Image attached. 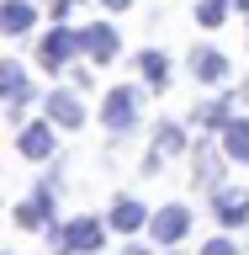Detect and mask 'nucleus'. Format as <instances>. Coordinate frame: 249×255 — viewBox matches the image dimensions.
Instances as JSON below:
<instances>
[{
    "label": "nucleus",
    "mask_w": 249,
    "mask_h": 255,
    "mask_svg": "<svg viewBox=\"0 0 249 255\" xmlns=\"http://www.w3.org/2000/svg\"><path fill=\"white\" fill-rule=\"evenodd\" d=\"M143 91H149V85H111V91H106V101H101V128H106L111 138H122V133L138 128Z\"/></svg>",
    "instance_id": "1"
},
{
    "label": "nucleus",
    "mask_w": 249,
    "mask_h": 255,
    "mask_svg": "<svg viewBox=\"0 0 249 255\" xmlns=\"http://www.w3.org/2000/svg\"><path fill=\"white\" fill-rule=\"evenodd\" d=\"M85 53V32H75V27H48L43 32V43H37V59H43V69H69V64Z\"/></svg>",
    "instance_id": "2"
},
{
    "label": "nucleus",
    "mask_w": 249,
    "mask_h": 255,
    "mask_svg": "<svg viewBox=\"0 0 249 255\" xmlns=\"http://www.w3.org/2000/svg\"><path fill=\"white\" fill-rule=\"evenodd\" d=\"M106 229H111V223L90 218V213L69 218V223H64V255H101V245H106Z\"/></svg>",
    "instance_id": "3"
},
{
    "label": "nucleus",
    "mask_w": 249,
    "mask_h": 255,
    "mask_svg": "<svg viewBox=\"0 0 249 255\" xmlns=\"http://www.w3.org/2000/svg\"><path fill=\"white\" fill-rule=\"evenodd\" d=\"M175 154H186V128L165 117V123L154 128V149L143 154V175H159V170H165V159H175Z\"/></svg>",
    "instance_id": "4"
},
{
    "label": "nucleus",
    "mask_w": 249,
    "mask_h": 255,
    "mask_svg": "<svg viewBox=\"0 0 249 255\" xmlns=\"http://www.w3.org/2000/svg\"><path fill=\"white\" fill-rule=\"evenodd\" d=\"M16 149L27 159H53V149H59V123L53 117H37V123H21V133H16Z\"/></svg>",
    "instance_id": "5"
},
{
    "label": "nucleus",
    "mask_w": 249,
    "mask_h": 255,
    "mask_svg": "<svg viewBox=\"0 0 249 255\" xmlns=\"http://www.w3.org/2000/svg\"><path fill=\"white\" fill-rule=\"evenodd\" d=\"M223 159H228V149H212V138L196 143V149H191V181L202 191H218L223 186Z\"/></svg>",
    "instance_id": "6"
},
{
    "label": "nucleus",
    "mask_w": 249,
    "mask_h": 255,
    "mask_svg": "<svg viewBox=\"0 0 249 255\" xmlns=\"http://www.w3.org/2000/svg\"><path fill=\"white\" fill-rule=\"evenodd\" d=\"M149 234H154L159 245H180V239L191 234V207H186V202H170V207H159L154 218H149Z\"/></svg>",
    "instance_id": "7"
},
{
    "label": "nucleus",
    "mask_w": 249,
    "mask_h": 255,
    "mask_svg": "<svg viewBox=\"0 0 249 255\" xmlns=\"http://www.w3.org/2000/svg\"><path fill=\"white\" fill-rule=\"evenodd\" d=\"M212 218L223 229H244L249 223V191L244 186H218L212 191Z\"/></svg>",
    "instance_id": "8"
},
{
    "label": "nucleus",
    "mask_w": 249,
    "mask_h": 255,
    "mask_svg": "<svg viewBox=\"0 0 249 255\" xmlns=\"http://www.w3.org/2000/svg\"><path fill=\"white\" fill-rule=\"evenodd\" d=\"M0 91H5V101H11V123L21 128V117H27V107H32V85H27V75H21L16 59L0 64Z\"/></svg>",
    "instance_id": "9"
},
{
    "label": "nucleus",
    "mask_w": 249,
    "mask_h": 255,
    "mask_svg": "<svg viewBox=\"0 0 249 255\" xmlns=\"http://www.w3.org/2000/svg\"><path fill=\"white\" fill-rule=\"evenodd\" d=\"M43 112L59 128H85V101H80V91H48L43 96Z\"/></svg>",
    "instance_id": "10"
},
{
    "label": "nucleus",
    "mask_w": 249,
    "mask_h": 255,
    "mask_svg": "<svg viewBox=\"0 0 249 255\" xmlns=\"http://www.w3.org/2000/svg\"><path fill=\"white\" fill-rule=\"evenodd\" d=\"M37 27V5L32 0H0V32L5 37H27Z\"/></svg>",
    "instance_id": "11"
},
{
    "label": "nucleus",
    "mask_w": 249,
    "mask_h": 255,
    "mask_svg": "<svg viewBox=\"0 0 249 255\" xmlns=\"http://www.w3.org/2000/svg\"><path fill=\"white\" fill-rule=\"evenodd\" d=\"M149 218H154V213H149V207L138 202V197H117V202H111V229H117V234H138V229H149Z\"/></svg>",
    "instance_id": "12"
},
{
    "label": "nucleus",
    "mask_w": 249,
    "mask_h": 255,
    "mask_svg": "<svg viewBox=\"0 0 249 255\" xmlns=\"http://www.w3.org/2000/svg\"><path fill=\"white\" fill-rule=\"evenodd\" d=\"M117 48H122V37H117L111 21H90V27H85V53H90L95 64H111V59H117Z\"/></svg>",
    "instance_id": "13"
},
{
    "label": "nucleus",
    "mask_w": 249,
    "mask_h": 255,
    "mask_svg": "<svg viewBox=\"0 0 249 255\" xmlns=\"http://www.w3.org/2000/svg\"><path fill=\"white\" fill-rule=\"evenodd\" d=\"M191 75L202 80V85H223L228 80V59H223L218 48H191Z\"/></svg>",
    "instance_id": "14"
},
{
    "label": "nucleus",
    "mask_w": 249,
    "mask_h": 255,
    "mask_svg": "<svg viewBox=\"0 0 249 255\" xmlns=\"http://www.w3.org/2000/svg\"><path fill=\"white\" fill-rule=\"evenodd\" d=\"M133 64H138V75H143V85H149V91H170V59H165L159 48H143Z\"/></svg>",
    "instance_id": "15"
},
{
    "label": "nucleus",
    "mask_w": 249,
    "mask_h": 255,
    "mask_svg": "<svg viewBox=\"0 0 249 255\" xmlns=\"http://www.w3.org/2000/svg\"><path fill=\"white\" fill-rule=\"evenodd\" d=\"M218 138H223V149H228V159H234V165H249V117H234Z\"/></svg>",
    "instance_id": "16"
},
{
    "label": "nucleus",
    "mask_w": 249,
    "mask_h": 255,
    "mask_svg": "<svg viewBox=\"0 0 249 255\" xmlns=\"http://www.w3.org/2000/svg\"><path fill=\"white\" fill-rule=\"evenodd\" d=\"M196 123H202L207 133H223V128L234 123V96H212V101L196 112Z\"/></svg>",
    "instance_id": "17"
},
{
    "label": "nucleus",
    "mask_w": 249,
    "mask_h": 255,
    "mask_svg": "<svg viewBox=\"0 0 249 255\" xmlns=\"http://www.w3.org/2000/svg\"><path fill=\"white\" fill-rule=\"evenodd\" d=\"M48 223H53V207H43L37 197L16 207V229H48Z\"/></svg>",
    "instance_id": "18"
},
{
    "label": "nucleus",
    "mask_w": 249,
    "mask_h": 255,
    "mask_svg": "<svg viewBox=\"0 0 249 255\" xmlns=\"http://www.w3.org/2000/svg\"><path fill=\"white\" fill-rule=\"evenodd\" d=\"M228 11H234V0H196V21L202 27H223Z\"/></svg>",
    "instance_id": "19"
},
{
    "label": "nucleus",
    "mask_w": 249,
    "mask_h": 255,
    "mask_svg": "<svg viewBox=\"0 0 249 255\" xmlns=\"http://www.w3.org/2000/svg\"><path fill=\"white\" fill-rule=\"evenodd\" d=\"M202 255H244V250H239L228 234H218V239H207V245H202Z\"/></svg>",
    "instance_id": "20"
},
{
    "label": "nucleus",
    "mask_w": 249,
    "mask_h": 255,
    "mask_svg": "<svg viewBox=\"0 0 249 255\" xmlns=\"http://www.w3.org/2000/svg\"><path fill=\"white\" fill-rule=\"evenodd\" d=\"M69 85H75V91H90L95 80H90V75H85V69H69Z\"/></svg>",
    "instance_id": "21"
},
{
    "label": "nucleus",
    "mask_w": 249,
    "mask_h": 255,
    "mask_svg": "<svg viewBox=\"0 0 249 255\" xmlns=\"http://www.w3.org/2000/svg\"><path fill=\"white\" fill-rule=\"evenodd\" d=\"M101 5H106V11H127V5H133V0H101Z\"/></svg>",
    "instance_id": "22"
},
{
    "label": "nucleus",
    "mask_w": 249,
    "mask_h": 255,
    "mask_svg": "<svg viewBox=\"0 0 249 255\" xmlns=\"http://www.w3.org/2000/svg\"><path fill=\"white\" fill-rule=\"evenodd\" d=\"M122 255H149V245H127V250Z\"/></svg>",
    "instance_id": "23"
},
{
    "label": "nucleus",
    "mask_w": 249,
    "mask_h": 255,
    "mask_svg": "<svg viewBox=\"0 0 249 255\" xmlns=\"http://www.w3.org/2000/svg\"><path fill=\"white\" fill-rule=\"evenodd\" d=\"M234 11H244V16H249V0H234Z\"/></svg>",
    "instance_id": "24"
},
{
    "label": "nucleus",
    "mask_w": 249,
    "mask_h": 255,
    "mask_svg": "<svg viewBox=\"0 0 249 255\" xmlns=\"http://www.w3.org/2000/svg\"><path fill=\"white\" fill-rule=\"evenodd\" d=\"M244 96H249V85H244Z\"/></svg>",
    "instance_id": "25"
}]
</instances>
